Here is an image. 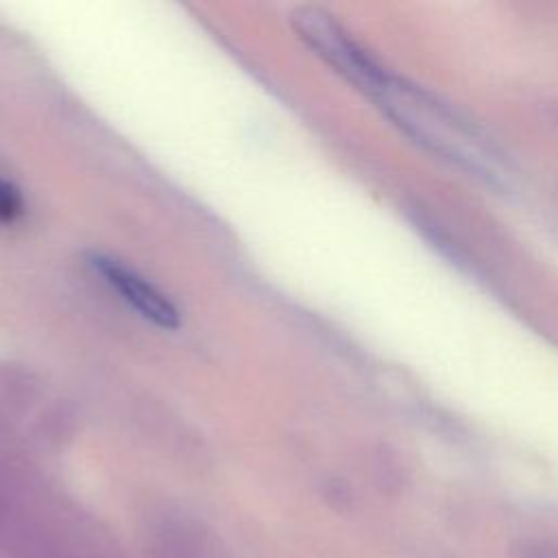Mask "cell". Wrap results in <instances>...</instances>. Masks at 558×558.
Returning <instances> with one entry per match:
<instances>
[{
  "instance_id": "obj_1",
  "label": "cell",
  "mask_w": 558,
  "mask_h": 558,
  "mask_svg": "<svg viewBox=\"0 0 558 558\" xmlns=\"http://www.w3.org/2000/svg\"><path fill=\"white\" fill-rule=\"evenodd\" d=\"M362 94L427 153L484 183H508L510 166L493 137L436 94L386 68Z\"/></svg>"
},
{
  "instance_id": "obj_2",
  "label": "cell",
  "mask_w": 558,
  "mask_h": 558,
  "mask_svg": "<svg viewBox=\"0 0 558 558\" xmlns=\"http://www.w3.org/2000/svg\"><path fill=\"white\" fill-rule=\"evenodd\" d=\"M292 22L303 41L355 89L362 92L384 68L325 11L299 9Z\"/></svg>"
},
{
  "instance_id": "obj_3",
  "label": "cell",
  "mask_w": 558,
  "mask_h": 558,
  "mask_svg": "<svg viewBox=\"0 0 558 558\" xmlns=\"http://www.w3.org/2000/svg\"><path fill=\"white\" fill-rule=\"evenodd\" d=\"M87 266L144 320L161 329L179 327V310L174 303L137 270L105 253H89Z\"/></svg>"
},
{
  "instance_id": "obj_4",
  "label": "cell",
  "mask_w": 558,
  "mask_h": 558,
  "mask_svg": "<svg viewBox=\"0 0 558 558\" xmlns=\"http://www.w3.org/2000/svg\"><path fill=\"white\" fill-rule=\"evenodd\" d=\"M24 214L20 190L0 177V225H11Z\"/></svg>"
}]
</instances>
